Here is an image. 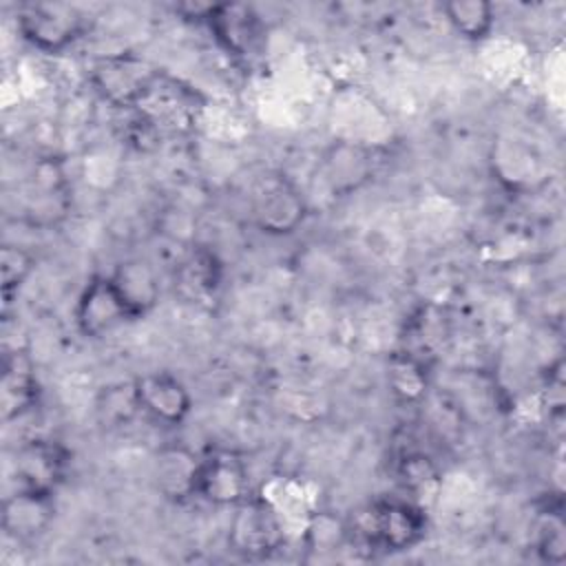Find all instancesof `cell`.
Segmentation results:
<instances>
[{"mask_svg": "<svg viewBox=\"0 0 566 566\" xmlns=\"http://www.w3.org/2000/svg\"><path fill=\"white\" fill-rule=\"evenodd\" d=\"M424 509L407 500H374L360 506L345 524V537L369 555L398 553L424 537Z\"/></svg>", "mask_w": 566, "mask_h": 566, "instance_id": "1", "label": "cell"}, {"mask_svg": "<svg viewBox=\"0 0 566 566\" xmlns=\"http://www.w3.org/2000/svg\"><path fill=\"white\" fill-rule=\"evenodd\" d=\"M230 546L245 557H268L285 542L276 509L259 495H248L234 506L230 522Z\"/></svg>", "mask_w": 566, "mask_h": 566, "instance_id": "2", "label": "cell"}, {"mask_svg": "<svg viewBox=\"0 0 566 566\" xmlns=\"http://www.w3.org/2000/svg\"><path fill=\"white\" fill-rule=\"evenodd\" d=\"M157 73L150 64L130 53L106 55L93 66L97 93L115 106H139L155 88Z\"/></svg>", "mask_w": 566, "mask_h": 566, "instance_id": "3", "label": "cell"}, {"mask_svg": "<svg viewBox=\"0 0 566 566\" xmlns=\"http://www.w3.org/2000/svg\"><path fill=\"white\" fill-rule=\"evenodd\" d=\"M18 29L35 49L57 53L80 38L84 18L64 2H29L18 11Z\"/></svg>", "mask_w": 566, "mask_h": 566, "instance_id": "4", "label": "cell"}, {"mask_svg": "<svg viewBox=\"0 0 566 566\" xmlns=\"http://www.w3.org/2000/svg\"><path fill=\"white\" fill-rule=\"evenodd\" d=\"M195 495L210 504L237 506L250 495V478L243 460L232 451H210L199 458Z\"/></svg>", "mask_w": 566, "mask_h": 566, "instance_id": "5", "label": "cell"}, {"mask_svg": "<svg viewBox=\"0 0 566 566\" xmlns=\"http://www.w3.org/2000/svg\"><path fill=\"white\" fill-rule=\"evenodd\" d=\"M133 321L124 298L115 290L108 274H95L80 294L75 307V323L82 336L97 338L117 325Z\"/></svg>", "mask_w": 566, "mask_h": 566, "instance_id": "6", "label": "cell"}, {"mask_svg": "<svg viewBox=\"0 0 566 566\" xmlns=\"http://www.w3.org/2000/svg\"><path fill=\"white\" fill-rule=\"evenodd\" d=\"M305 214L298 190L283 177L263 179L252 195V219L270 234L292 232Z\"/></svg>", "mask_w": 566, "mask_h": 566, "instance_id": "7", "label": "cell"}, {"mask_svg": "<svg viewBox=\"0 0 566 566\" xmlns=\"http://www.w3.org/2000/svg\"><path fill=\"white\" fill-rule=\"evenodd\" d=\"M139 409L166 424H179L192 409V398L186 385L168 371H150L133 385Z\"/></svg>", "mask_w": 566, "mask_h": 566, "instance_id": "8", "label": "cell"}, {"mask_svg": "<svg viewBox=\"0 0 566 566\" xmlns=\"http://www.w3.org/2000/svg\"><path fill=\"white\" fill-rule=\"evenodd\" d=\"M66 469V451L51 440H33L20 449L15 460L18 489L53 493Z\"/></svg>", "mask_w": 566, "mask_h": 566, "instance_id": "9", "label": "cell"}, {"mask_svg": "<svg viewBox=\"0 0 566 566\" xmlns=\"http://www.w3.org/2000/svg\"><path fill=\"white\" fill-rule=\"evenodd\" d=\"M53 513V493L18 489L2 504V528L15 539H31L46 531Z\"/></svg>", "mask_w": 566, "mask_h": 566, "instance_id": "10", "label": "cell"}, {"mask_svg": "<svg viewBox=\"0 0 566 566\" xmlns=\"http://www.w3.org/2000/svg\"><path fill=\"white\" fill-rule=\"evenodd\" d=\"M374 150L360 144L340 142L323 159V177L336 197L358 190L374 175Z\"/></svg>", "mask_w": 566, "mask_h": 566, "instance_id": "11", "label": "cell"}, {"mask_svg": "<svg viewBox=\"0 0 566 566\" xmlns=\"http://www.w3.org/2000/svg\"><path fill=\"white\" fill-rule=\"evenodd\" d=\"M111 281L119 296L124 298L133 321L148 314L159 298V283L153 268L139 259L119 263L111 274Z\"/></svg>", "mask_w": 566, "mask_h": 566, "instance_id": "12", "label": "cell"}, {"mask_svg": "<svg viewBox=\"0 0 566 566\" xmlns=\"http://www.w3.org/2000/svg\"><path fill=\"white\" fill-rule=\"evenodd\" d=\"M175 281L186 301H210L221 283V263L212 252L195 250L179 265Z\"/></svg>", "mask_w": 566, "mask_h": 566, "instance_id": "13", "label": "cell"}, {"mask_svg": "<svg viewBox=\"0 0 566 566\" xmlns=\"http://www.w3.org/2000/svg\"><path fill=\"white\" fill-rule=\"evenodd\" d=\"M208 22L217 38L237 53H245L256 38V15L245 4H212Z\"/></svg>", "mask_w": 566, "mask_h": 566, "instance_id": "14", "label": "cell"}, {"mask_svg": "<svg viewBox=\"0 0 566 566\" xmlns=\"http://www.w3.org/2000/svg\"><path fill=\"white\" fill-rule=\"evenodd\" d=\"M199 458L190 455L186 449H166L157 458L155 475L159 491L170 500H186L195 495Z\"/></svg>", "mask_w": 566, "mask_h": 566, "instance_id": "15", "label": "cell"}, {"mask_svg": "<svg viewBox=\"0 0 566 566\" xmlns=\"http://www.w3.org/2000/svg\"><path fill=\"white\" fill-rule=\"evenodd\" d=\"M442 9L451 27L462 38L473 42L486 38L495 22L493 7L484 0H453V2H447Z\"/></svg>", "mask_w": 566, "mask_h": 566, "instance_id": "16", "label": "cell"}, {"mask_svg": "<svg viewBox=\"0 0 566 566\" xmlns=\"http://www.w3.org/2000/svg\"><path fill=\"white\" fill-rule=\"evenodd\" d=\"M38 396V382L29 367H24L20 360L15 367L7 365L4 378H2V416L4 420L20 416L27 411Z\"/></svg>", "mask_w": 566, "mask_h": 566, "instance_id": "17", "label": "cell"}, {"mask_svg": "<svg viewBox=\"0 0 566 566\" xmlns=\"http://www.w3.org/2000/svg\"><path fill=\"white\" fill-rule=\"evenodd\" d=\"M33 270V259L27 250L18 245H4L0 250V276H2V294L9 301L11 292L18 290L24 279Z\"/></svg>", "mask_w": 566, "mask_h": 566, "instance_id": "18", "label": "cell"}, {"mask_svg": "<svg viewBox=\"0 0 566 566\" xmlns=\"http://www.w3.org/2000/svg\"><path fill=\"white\" fill-rule=\"evenodd\" d=\"M391 385H394V391L400 394L402 398L422 396V389H424L422 365L409 354L405 358L394 360V365H391Z\"/></svg>", "mask_w": 566, "mask_h": 566, "instance_id": "19", "label": "cell"}, {"mask_svg": "<svg viewBox=\"0 0 566 566\" xmlns=\"http://www.w3.org/2000/svg\"><path fill=\"white\" fill-rule=\"evenodd\" d=\"M398 473L402 478V484L413 493L427 491V486L436 484V480H438L436 467L429 462V458H424L420 453H411V455L402 458Z\"/></svg>", "mask_w": 566, "mask_h": 566, "instance_id": "20", "label": "cell"}, {"mask_svg": "<svg viewBox=\"0 0 566 566\" xmlns=\"http://www.w3.org/2000/svg\"><path fill=\"white\" fill-rule=\"evenodd\" d=\"M537 553L542 555V559L559 564L566 555V542H564V524L548 515V524H544L542 533H539V542H537Z\"/></svg>", "mask_w": 566, "mask_h": 566, "instance_id": "21", "label": "cell"}]
</instances>
